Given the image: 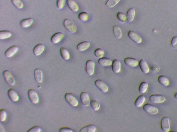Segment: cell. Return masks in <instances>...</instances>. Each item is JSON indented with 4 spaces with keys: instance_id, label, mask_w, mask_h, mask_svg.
I'll return each mask as SVG.
<instances>
[{
    "instance_id": "1",
    "label": "cell",
    "mask_w": 177,
    "mask_h": 132,
    "mask_svg": "<svg viewBox=\"0 0 177 132\" xmlns=\"http://www.w3.org/2000/svg\"><path fill=\"white\" fill-rule=\"evenodd\" d=\"M63 25L66 29L72 34H74L77 31V26L70 20L65 19L64 21Z\"/></svg>"
},
{
    "instance_id": "2",
    "label": "cell",
    "mask_w": 177,
    "mask_h": 132,
    "mask_svg": "<svg viewBox=\"0 0 177 132\" xmlns=\"http://www.w3.org/2000/svg\"><path fill=\"white\" fill-rule=\"evenodd\" d=\"M65 99L66 102L71 106L77 107L79 104V102L74 95L70 93H66L65 95Z\"/></svg>"
},
{
    "instance_id": "3",
    "label": "cell",
    "mask_w": 177,
    "mask_h": 132,
    "mask_svg": "<svg viewBox=\"0 0 177 132\" xmlns=\"http://www.w3.org/2000/svg\"><path fill=\"white\" fill-rule=\"evenodd\" d=\"M3 75L6 82L8 84L11 86L14 85L16 80L11 72L9 70H5L3 72Z\"/></svg>"
},
{
    "instance_id": "4",
    "label": "cell",
    "mask_w": 177,
    "mask_h": 132,
    "mask_svg": "<svg viewBox=\"0 0 177 132\" xmlns=\"http://www.w3.org/2000/svg\"><path fill=\"white\" fill-rule=\"evenodd\" d=\"M95 64L92 60H88L86 63V72L89 75L91 76L94 73Z\"/></svg>"
},
{
    "instance_id": "5",
    "label": "cell",
    "mask_w": 177,
    "mask_h": 132,
    "mask_svg": "<svg viewBox=\"0 0 177 132\" xmlns=\"http://www.w3.org/2000/svg\"><path fill=\"white\" fill-rule=\"evenodd\" d=\"M143 109L146 112L151 115H155L158 112V109L157 107L150 104H146L144 105Z\"/></svg>"
},
{
    "instance_id": "6",
    "label": "cell",
    "mask_w": 177,
    "mask_h": 132,
    "mask_svg": "<svg viewBox=\"0 0 177 132\" xmlns=\"http://www.w3.org/2000/svg\"><path fill=\"white\" fill-rule=\"evenodd\" d=\"M170 119L168 117H162L160 121V125L162 131L164 132H168L170 129Z\"/></svg>"
},
{
    "instance_id": "7",
    "label": "cell",
    "mask_w": 177,
    "mask_h": 132,
    "mask_svg": "<svg viewBox=\"0 0 177 132\" xmlns=\"http://www.w3.org/2000/svg\"><path fill=\"white\" fill-rule=\"evenodd\" d=\"M28 95L30 102L34 104H36L39 101V98L38 93L33 89H30L28 90Z\"/></svg>"
},
{
    "instance_id": "8",
    "label": "cell",
    "mask_w": 177,
    "mask_h": 132,
    "mask_svg": "<svg viewBox=\"0 0 177 132\" xmlns=\"http://www.w3.org/2000/svg\"><path fill=\"white\" fill-rule=\"evenodd\" d=\"M149 100L152 103L160 104L163 103L166 100L165 97L162 95L153 94L149 97Z\"/></svg>"
},
{
    "instance_id": "9",
    "label": "cell",
    "mask_w": 177,
    "mask_h": 132,
    "mask_svg": "<svg viewBox=\"0 0 177 132\" xmlns=\"http://www.w3.org/2000/svg\"><path fill=\"white\" fill-rule=\"evenodd\" d=\"M96 86L101 91L105 93L108 91L109 87L105 82L100 79L96 80L94 82Z\"/></svg>"
},
{
    "instance_id": "10",
    "label": "cell",
    "mask_w": 177,
    "mask_h": 132,
    "mask_svg": "<svg viewBox=\"0 0 177 132\" xmlns=\"http://www.w3.org/2000/svg\"><path fill=\"white\" fill-rule=\"evenodd\" d=\"M128 36L131 40L137 44H139L142 41L141 37L137 33L132 30L129 31Z\"/></svg>"
},
{
    "instance_id": "11",
    "label": "cell",
    "mask_w": 177,
    "mask_h": 132,
    "mask_svg": "<svg viewBox=\"0 0 177 132\" xmlns=\"http://www.w3.org/2000/svg\"><path fill=\"white\" fill-rule=\"evenodd\" d=\"M80 98L82 105L84 106L88 107L90 104V99L87 93L83 92L80 95Z\"/></svg>"
},
{
    "instance_id": "12",
    "label": "cell",
    "mask_w": 177,
    "mask_h": 132,
    "mask_svg": "<svg viewBox=\"0 0 177 132\" xmlns=\"http://www.w3.org/2000/svg\"><path fill=\"white\" fill-rule=\"evenodd\" d=\"M124 62L125 65L131 67H136L139 64L137 60L132 57L125 58Z\"/></svg>"
},
{
    "instance_id": "13",
    "label": "cell",
    "mask_w": 177,
    "mask_h": 132,
    "mask_svg": "<svg viewBox=\"0 0 177 132\" xmlns=\"http://www.w3.org/2000/svg\"><path fill=\"white\" fill-rule=\"evenodd\" d=\"M65 36L63 33L59 32L55 33L51 37V42L54 44H57L64 38Z\"/></svg>"
},
{
    "instance_id": "14",
    "label": "cell",
    "mask_w": 177,
    "mask_h": 132,
    "mask_svg": "<svg viewBox=\"0 0 177 132\" xmlns=\"http://www.w3.org/2000/svg\"><path fill=\"white\" fill-rule=\"evenodd\" d=\"M18 50H19V47L16 45H13L10 47L5 52V56L8 58L13 57L17 52Z\"/></svg>"
},
{
    "instance_id": "15",
    "label": "cell",
    "mask_w": 177,
    "mask_h": 132,
    "mask_svg": "<svg viewBox=\"0 0 177 132\" xmlns=\"http://www.w3.org/2000/svg\"><path fill=\"white\" fill-rule=\"evenodd\" d=\"M45 48L44 45L42 43H40L35 46L33 50V52L36 56H38L42 54L44 51Z\"/></svg>"
},
{
    "instance_id": "16",
    "label": "cell",
    "mask_w": 177,
    "mask_h": 132,
    "mask_svg": "<svg viewBox=\"0 0 177 132\" xmlns=\"http://www.w3.org/2000/svg\"><path fill=\"white\" fill-rule=\"evenodd\" d=\"M8 95L10 100L14 102H17L19 100V97L15 90L11 88L8 90Z\"/></svg>"
},
{
    "instance_id": "17",
    "label": "cell",
    "mask_w": 177,
    "mask_h": 132,
    "mask_svg": "<svg viewBox=\"0 0 177 132\" xmlns=\"http://www.w3.org/2000/svg\"><path fill=\"white\" fill-rule=\"evenodd\" d=\"M121 64L118 59L114 60L112 64V69L113 72L116 73H119L121 71Z\"/></svg>"
},
{
    "instance_id": "18",
    "label": "cell",
    "mask_w": 177,
    "mask_h": 132,
    "mask_svg": "<svg viewBox=\"0 0 177 132\" xmlns=\"http://www.w3.org/2000/svg\"><path fill=\"white\" fill-rule=\"evenodd\" d=\"M34 77L35 80L38 83H40L42 82L43 79V72L41 69H36L34 71Z\"/></svg>"
},
{
    "instance_id": "19",
    "label": "cell",
    "mask_w": 177,
    "mask_h": 132,
    "mask_svg": "<svg viewBox=\"0 0 177 132\" xmlns=\"http://www.w3.org/2000/svg\"><path fill=\"white\" fill-rule=\"evenodd\" d=\"M139 64L141 71L144 73L147 74L149 73V68L144 59H141Z\"/></svg>"
},
{
    "instance_id": "20",
    "label": "cell",
    "mask_w": 177,
    "mask_h": 132,
    "mask_svg": "<svg viewBox=\"0 0 177 132\" xmlns=\"http://www.w3.org/2000/svg\"><path fill=\"white\" fill-rule=\"evenodd\" d=\"M67 3L68 7L71 11L76 12L79 10V6L74 0H67Z\"/></svg>"
},
{
    "instance_id": "21",
    "label": "cell",
    "mask_w": 177,
    "mask_h": 132,
    "mask_svg": "<svg viewBox=\"0 0 177 132\" xmlns=\"http://www.w3.org/2000/svg\"><path fill=\"white\" fill-rule=\"evenodd\" d=\"M98 63L103 67H108L112 65V60L107 57H102L98 60Z\"/></svg>"
},
{
    "instance_id": "22",
    "label": "cell",
    "mask_w": 177,
    "mask_h": 132,
    "mask_svg": "<svg viewBox=\"0 0 177 132\" xmlns=\"http://www.w3.org/2000/svg\"><path fill=\"white\" fill-rule=\"evenodd\" d=\"M135 15V10L134 8H131L128 10L127 12V21L131 22L134 19Z\"/></svg>"
},
{
    "instance_id": "23",
    "label": "cell",
    "mask_w": 177,
    "mask_h": 132,
    "mask_svg": "<svg viewBox=\"0 0 177 132\" xmlns=\"http://www.w3.org/2000/svg\"><path fill=\"white\" fill-rule=\"evenodd\" d=\"M90 45V43L89 42L86 41H83V42L79 43L77 45V49L79 51H83L89 48Z\"/></svg>"
},
{
    "instance_id": "24",
    "label": "cell",
    "mask_w": 177,
    "mask_h": 132,
    "mask_svg": "<svg viewBox=\"0 0 177 132\" xmlns=\"http://www.w3.org/2000/svg\"><path fill=\"white\" fill-rule=\"evenodd\" d=\"M33 20L32 18L25 19L20 22V26L23 28H27L33 24Z\"/></svg>"
},
{
    "instance_id": "25",
    "label": "cell",
    "mask_w": 177,
    "mask_h": 132,
    "mask_svg": "<svg viewBox=\"0 0 177 132\" xmlns=\"http://www.w3.org/2000/svg\"><path fill=\"white\" fill-rule=\"evenodd\" d=\"M158 80L159 83L162 86H168L170 85L169 80L166 76L160 75L158 77Z\"/></svg>"
},
{
    "instance_id": "26",
    "label": "cell",
    "mask_w": 177,
    "mask_h": 132,
    "mask_svg": "<svg viewBox=\"0 0 177 132\" xmlns=\"http://www.w3.org/2000/svg\"><path fill=\"white\" fill-rule=\"evenodd\" d=\"M145 97L143 95H140L135 101L134 105L136 107H139L142 106L144 103L145 101Z\"/></svg>"
},
{
    "instance_id": "27",
    "label": "cell",
    "mask_w": 177,
    "mask_h": 132,
    "mask_svg": "<svg viewBox=\"0 0 177 132\" xmlns=\"http://www.w3.org/2000/svg\"><path fill=\"white\" fill-rule=\"evenodd\" d=\"M96 130V126L93 124L89 125L82 128L80 132H94Z\"/></svg>"
},
{
    "instance_id": "28",
    "label": "cell",
    "mask_w": 177,
    "mask_h": 132,
    "mask_svg": "<svg viewBox=\"0 0 177 132\" xmlns=\"http://www.w3.org/2000/svg\"><path fill=\"white\" fill-rule=\"evenodd\" d=\"M113 32L114 36L117 39H120L122 36V31L119 27L114 26L113 27Z\"/></svg>"
},
{
    "instance_id": "29",
    "label": "cell",
    "mask_w": 177,
    "mask_h": 132,
    "mask_svg": "<svg viewBox=\"0 0 177 132\" xmlns=\"http://www.w3.org/2000/svg\"><path fill=\"white\" fill-rule=\"evenodd\" d=\"M60 53L61 57L63 59L65 60H67L70 59V55L69 52L65 47H61Z\"/></svg>"
},
{
    "instance_id": "30",
    "label": "cell",
    "mask_w": 177,
    "mask_h": 132,
    "mask_svg": "<svg viewBox=\"0 0 177 132\" xmlns=\"http://www.w3.org/2000/svg\"><path fill=\"white\" fill-rule=\"evenodd\" d=\"M12 33L8 30H3L0 32V39L1 40L7 39L12 36Z\"/></svg>"
},
{
    "instance_id": "31",
    "label": "cell",
    "mask_w": 177,
    "mask_h": 132,
    "mask_svg": "<svg viewBox=\"0 0 177 132\" xmlns=\"http://www.w3.org/2000/svg\"><path fill=\"white\" fill-rule=\"evenodd\" d=\"M149 84L147 82H143L140 84L139 87V92L141 94L144 93L147 90Z\"/></svg>"
},
{
    "instance_id": "32",
    "label": "cell",
    "mask_w": 177,
    "mask_h": 132,
    "mask_svg": "<svg viewBox=\"0 0 177 132\" xmlns=\"http://www.w3.org/2000/svg\"><path fill=\"white\" fill-rule=\"evenodd\" d=\"M89 14L85 12H81L78 15L79 19L82 22L87 21L89 19Z\"/></svg>"
},
{
    "instance_id": "33",
    "label": "cell",
    "mask_w": 177,
    "mask_h": 132,
    "mask_svg": "<svg viewBox=\"0 0 177 132\" xmlns=\"http://www.w3.org/2000/svg\"><path fill=\"white\" fill-rule=\"evenodd\" d=\"M117 16L119 21L123 23H125L126 22L127 20V16L123 12H118L117 14Z\"/></svg>"
},
{
    "instance_id": "34",
    "label": "cell",
    "mask_w": 177,
    "mask_h": 132,
    "mask_svg": "<svg viewBox=\"0 0 177 132\" xmlns=\"http://www.w3.org/2000/svg\"><path fill=\"white\" fill-rule=\"evenodd\" d=\"M90 105L91 108L94 111H97L100 108V104L98 101L92 100L90 102Z\"/></svg>"
},
{
    "instance_id": "35",
    "label": "cell",
    "mask_w": 177,
    "mask_h": 132,
    "mask_svg": "<svg viewBox=\"0 0 177 132\" xmlns=\"http://www.w3.org/2000/svg\"><path fill=\"white\" fill-rule=\"evenodd\" d=\"M120 0H108L106 3V6L108 8L114 7L118 4Z\"/></svg>"
},
{
    "instance_id": "36",
    "label": "cell",
    "mask_w": 177,
    "mask_h": 132,
    "mask_svg": "<svg viewBox=\"0 0 177 132\" xmlns=\"http://www.w3.org/2000/svg\"><path fill=\"white\" fill-rule=\"evenodd\" d=\"M13 5L18 9H21L24 7V4L21 0H11Z\"/></svg>"
},
{
    "instance_id": "37",
    "label": "cell",
    "mask_w": 177,
    "mask_h": 132,
    "mask_svg": "<svg viewBox=\"0 0 177 132\" xmlns=\"http://www.w3.org/2000/svg\"><path fill=\"white\" fill-rule=\"evenodd\" d=\"M94 53L95 56L98 58L103 57L104 55V51L101 48L96 49L94 51Z\"/></svg>"
},
{
    "instance_id": "38",
    "label": "cell",
    "mask_w": 177,
    "mask_h": 132,
    "mask_svg": "<svg viewBox=\"0 0 177 132\" xmlns=\"http://www.w3.org/2000/svg\"><path fill=\"white\" fill-rule=\"evenodd\" d=\"M7 117V113L5 109H1L0 110V121L4 122L6 120Z\"/></svg>"
},
{
    "instance_id": "39",
    "label": "cell",
    "mask_w": 177,
    "mask_h": 132,
    "mask_svg": "<svg viewBox=\"0 0 177 132\" xmlns=\"http://www.w3.org/2000/svg\"><path fill=\"white\" fill-rule=\"evenodd\" d=\"M65 0H57V8L59 9H63L65 7Z\"/></svg>"
},
{
    "instance_id": "40",
    "label": "cell",
    "mask_w": 177,
    "mask_h": 132,
    "mask_svg": "<svg viewBox=\"0 0 177 132\" xmlns=\"http://www.w3.org/2000/svg\"><path fill=\"white\" fill-rule=\"evenodd\" d=\"M41 128L38 126H35L31 128L30 129L27 131V132H40L41 131Z\"/></svg>"
},
{
    "instance_id": "41",
    "label": "cell",
    "mask_w": 177,
    "mask_h": 132,
    "mask_svg": "<svg viewBox=\"0 0 177 132\" xmlns=\"http://www.w3.org/2000/svg\"><path fill=\"white\" fill-rule=\"evenodd\" d=\"M171 45L173 48L177 49V36H175L172 38L171 40Z\"/></svg>"
},
{
    "instance_id": "42",
    "label": "cell",
    "mask_w": 177,
    "mask_h": 132,
    "mask_svg": "<svg viewBox=\"0 0 177 132\" xmlns=\"http://www.w3.org/2000/svg\"><path fill=\"white\" fill-rule=\"evenodd\" d=\"M59 132H73V131L71 128L66 127L61 128L59 130Z\"/></svg>"
},
{
    "instance_id": "43",
    "label": "cell",
    "mask_w": 177,
    "mask_h": 132,
    "mask_svg": "<svg viewBox=\"0 0 177 132\" xmlns=\"http://www.w3.org/2000/svg\"><path fill=\"white\" fill-rule=\"evenodd\" d=\"M160 68L159 66L157 65H154L151 67V70L152 72L156 73L159 72L160 70Z\"/></svg>"
},
{
    "instance_id": "44",
    "label": "cell",
    "mask_w": 177,
    "mask_h": 132,
    "mask_svg": "<svg viewBox=\"0 0 177 132\" xmlns=\"http://www.w3.org/2000/svg\"><path fill=\"white\" fill-rule=\"evenodd\" d=\"M0 129H1V132H3L4 131V127L2 126V125L1 124V126H0Z\"/></svg>"
},
{
    "instance_id": "45",
    "label": "cell",
    "mask_w": 177,
    "mask_h": 132,
    "mask_svg": "<svg viewBox=\"0 0 177 132\" xmlns=\"http://www.w3.org/2000/svg\"><path fill=\"white\" fill-rule=\"evenodd\" d=\"M174 98L177 100V93L174 95Z\"/></svg>"
}]
</instances>
